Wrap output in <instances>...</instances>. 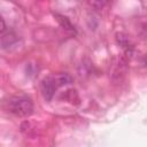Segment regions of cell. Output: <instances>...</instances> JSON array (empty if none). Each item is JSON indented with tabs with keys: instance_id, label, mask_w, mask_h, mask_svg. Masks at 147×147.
<instances>
[{
	"instance_id": "obj_1",
	"label": "cell",
	"mask_w": 147,
	"mask_h": 147,
	"mask_svg": "<svg viewBox=\"0 0 147 147\" xmlns=\"http://www.w3.org/2000/svg\"><path fill=\"white\" fill-rule=\"evenodd\" d=\"M9 110L10 113L17 115V116H29L33 111V105L30 99L28 98H14L9 102Z\"/></svg>"
},
{
	"instance_id": "obj_2",
	"label": "cell",
	"mask_w": 147,
	"mask_h": 147,
	"mask_svg": "<svg viewBox=\"0 0 147 147\" xmlns=\"http://www.w3.org/2000/svg\"><path fill=\"white\" fill-rule=\"evenodd\" d=\"M59 87V85L56 84V80L54 78V76H51V77H47L42 80L41 83V91H42V94L47 99V100H51L55 93V90Z\"/></svg>"
},
{
	"instance_id": "obj_3",
	"label": "cell",
	"mask_w": 147,
	"mask_h": 147,
	"mask_svg": "<svg viewBox=\"0 0 147 147\" xmlns=\"http://www.w3.org/2000/svg\"><path fill=\"white\" fill-rule=\"evenodd\" d=\"M55 17L57 20V22L60 23V25L65 29L67 31H70V32H75V29H74V25L71 24V22L69 21L68 17L63 16V15H60V14H55Z\"/></svg>"
},
{
	"instance_id": "obj_4",
	"label": "cell",
	"mask_w": 147,
	"mask_h": 147,
	"mask_svg": "<svg viewBox=\"0 0 147 147\" xmlns=\"http://www.w3.org/2000/svg\"><path fill=\"white\" fill-rule=\"evenodd\" d=\"M90 5L93 6V7H98V9H101L103 6L107 5V2H95V1H92V2H90Z\"/></svg>"
},
{
	"instance_id": "obj_5",
	"label": "cell",
	"mask_w": 147,
	"mask_h": 147,
	"mask_svg": "<svg viewBox=\"0 0 147 147\" xmlns=\"http://www.w3.org/2000/svg\"><path fill=\"white\" fill-rule=\"evenodd\" d=\"M5 30H6V23H5V20L2 18V16L0 15V33H2Z\"/></svg>"
}]
</instances>
